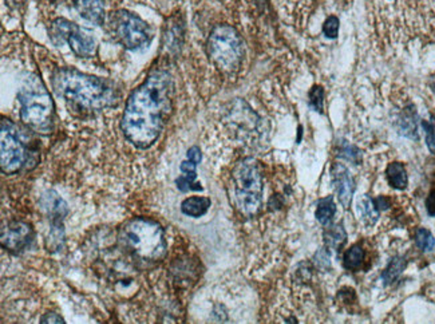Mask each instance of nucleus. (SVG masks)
<instances>
[{"label":"nucleus","mask_w":435,"mask_h":324,"mask_svg":"<svg viewBox=\"0 0 435 324\" xmlns=\"http://www.w3.org/2000/svg\"><path fill=\"white\" fill-rule=\"evenodd\" d=\"M170 74L154 70L130 94L121 119L125 138L138 149L152 147L160 137L173 107Z\"/></svg>","instance_id":"1"},{"label":"nucleus","mask_w":435,"mask_h":324,"mask_svg":"<svg viewBox=\"0 0 435 324\" xmlns=\"http://www.w3.org/2000/svg\"><path fill=\"white\" fill-rule=\"evenodd\" d=\"M53 88L65 101L91 113L110 109L119 102V94L112 82L74 69L57 70L53 75Z\"/></svg>","instance_id":"2"},{"label":"nucleus","mask_w":435,"mask_h":324,"mask_svg":"<svg viewBox=\"0 0 435 324\" xmlns=\"http://www.w3.org/2000/svg\"><path fill=\"white\" fill-rule=\"evenodd\" d=\"M119 241L131 257L142 266L159 264L168 252L165 232L157 221L144 217L126 222L119 234Z\"/></svg>","instance_id":"3"},{"label":"nucleus","mask_w":435,"mask_h":324,"mask_svg":"<svg viewBox=\"0 0 435 324\" xmlns=\"http://www.w3.org/2000/svg\"><path fill=\"white\" fill-rule=\"evenodd\" d=\"M22 122L34 132L47 135L54 129V101L41 78L29 74L18 91Z\"/></svg>","instance_id":"4"},{"label":"nucleus","mask_w":435,"mask_h":324,"mask_svg":"<svg viewBox=\"0 0 435 324\" xmlns=\"http://www.w3.org/2000/svg\"><path fill=\"white\" fill-rule=\"evenodd\" d=\"M233 194L239 210L246 216H255L262 204L264 181L260 165L255 158H244L233 168Z\"/></svg>","instance_id":"5"},{"label":"nucleus","mask_w":435,"mask_h":324,"mask_svg":"<svg viewBox=\"0 0 435 324\" xmlns=\"http://www.w3.org/2000/svg\"><path fill=\"white\" fill-rule=\"evenodd\" d=\"M208 55L218 70L233 75L240 69L246 55V46L236 29L221 25L210 32L208 39Z\"/></svg>","instance_id":"6"},{"label":"nucleus","mask_w":435,"mask_h":324,"mask_svg":"<svg viewBox=\"0 0 435 324\" xmlns=\"http://www.w3.org/2000/svg\"><path fill=\"white\" fill-rule=\"evenodd\" d=\"M107 27L114 41L128 50L145 47L153 36L145 20L128 10H118L110 15Z\"/></svg>","instance_id":"7"},{"label":"nucleus","mask_w":435,"mask_h":324,"mask_svg":"<svg viewBox=\"0 0 435 324\" xmlns=\"http://www.w3.org/2000/svg\"><path fill=\"white\" fill-rule=\"evenodd\" d=\"M29 160V151L19 132L10 119L1 118L0 129V165L6 175L19 172Z\"/></svg>","instance_id":"8"},{"label":"nucleus","mask_w":435,"mask_h":324,"mask_svg":"<svg viewBox=\"0 0 435 324\" xmlns=\"http://www.w3.org/2000/svg\"><path fill=\"white\" fill-rule=\"evenodd\" d=\"M1 244L13 253H20L29 248L34 241L31 225L23 221H13L1 228Z\"/></svg>","instance_id":"9"},{"label":"nucleus","mask_w":435,"mask_h":324,"mask_svg":"<svg viewBox=\"0 0 435 324\" xmlns=\"http://www.w3.org/2000/svg\"><path fill=\"white\" fill-rule=\"evenodd\" d=\"M331 175L335 189L337 191V198L342 203V205L347 209L352 201V194L355 191L354 178L347 168L342 163H335L331 169Z\"/></svg>","instance_id":"10"},{"label":"nucleus","mask_w":435,"mask_h":324,"mask_svg":"<svg viewBox=\"0 0 435 324\" xmlns=\"http://www.w3.org/2000/svg\"><path fill=\"white\" fill-rule=\"evenodd\" d=\"M67 43L73 50L74 54L81 58H88L95 53L97 43L93 35H90L87 31L76 26L73 32L70 34Z\"/></svg>","instance_id":"11"},{"label":"nucleus","mask_w":435,"mask_h":324,"mask_svg":"<svg viewBox=\"0 0 435 324\" xmlns=\"http://www.w3.org/2000/svg\"><path fill=\"white\" fill-rule=\"evenodd\" d=\"M41 206L51 222H63L69 213V206L57 191H46L41 197Z\"/></svg>","instance_id":"12"},{"label":"nucleus","mask_w":435,"mask_h":324,"mask_svg":"<svg viewBox=\"0 0 435 324\" xmlns=\"http://www.w3.org/2000/svg\"><path fill=\"white\" fill-rule=\"evenodd\" d=\"M74 7L83 19L94 25H102L105 22L103 0H74Z\"/></svg>","instance_id":"13"},{"label":"nucleus","mask_w":435,"mask_h":324,"mask_svg":"<svg viewBox=\"0 0 435 324\" xmlns=\"http://www.w3.org/2000/svg\"><path fill=\"white\" fill-rule=\"evenodd\" d=\"M398 130L411 140H418V122H417V112L415 109L407 107L405 112H402V114L399 116L398 119Z\"/></svg>","instance_id":"14"},{"label":"nucleus","mask_w":435,"mask_h":324,"mask_svg":"<svg viewBox=\"0 0 435 324\" xmlns=\"http://www.w3.org/2000/svg\"><path fill=\"white\" fill-rule=\"evenodd\" d=\"M386 178L392 189L405 191L407 188V172L402 162H392L386 169Z\"/></svg>","instance_id":"15"},{"label":"nucleus","mask_w":435,"mask_h":324,"mask_svg":"<svg viewBox=\"0 0 435 324\" xmlns=\"http://www.w3.org/2000/svg\"><path fill=\"white\" fill-rule=\"evenodd\" d=\"M210 198L208 197H200V196H193L182 201L181 204V212L187 215L189 217H201L208 209L210 208Z\"/></svg>","instance_id":"16"},{"label":"nucleus","mask_w":435,"mask_h":324,"mask_svg":"<svg viewBox=\"0 0 435 324\" xmlns=\"http://www.w3.org/2000/svg\"><path fill=\"white\" fill-rule=\"evenodd\" d=\"M78 25H75L73 22L67 20V19H63V18H59L57 20L53 22L51 27H50V39L53 41V43L63 44L65 42H67L70 34L73 32L74 29Z\"/></svg>","instance_id":"17"},{"label":"nucleus","mask_w":435,"mask_h":324,"mask_svg":"<svg viewBox=\"0 0 435 324\" xmlns=\"http://www.w3.org/2000/svg\"><path fill=\"white\" fill-rule=\"evenodd\" d=\"M356 210H358V215L362 219L363 222H366L368 225H374L379 219V210L375 205V201L368 196H362L358 200Z\"/></svg>","instance_id":"18"},{"label":"nucleus","mask_w":435,"mask_h":324,"mask_svg":"<svg viewBox=\"0 0 435 324\" xmlns=\"http://www.w3.org/2000/svg\"><path fill=\"white\" fill-rule=\"evenodd\" d=\"M366 253L362 245L355 244L351 248H348L343 255V266L348 271H358L363 266Z\"/></svg>","instance_id":"19"},{"label":"nucleus","mask_w":435,"mask_h":324,"mask_svg":"<svg viewBox=\"0 0 435 324\" xmlns=\"http://www.w3.org/2000/svg\"><path fill=\"white\" fill-rule=\"evenodd\" d=\"M335 213H336V205L334 204L333 197H326L321 198L316 208V219L321 225L328 227L334 220Z\"/></svg>","instance_id":"20"},{"label":"nucleus","mask_w":435,"mask_h":324,"mask_svg":"<svg viewBox=\"0 0 435 324\" xmlns=\"http://www.w3.org/2000/svg\"><path fill=\"white\" fill-rule=\"evenodd\" d=\"M346 238H347V234L340 224L330 227L324 232V243L328 248H333V250H337L340 245H343L346 243Z\"/></svg>","instance_id":"21"},{"label":"nucleus","mask_w":435,"mask_h":324,"mask_svg":"<svg viewBox=\"0 0 435 324\" xmlns=\"http://www.w3.org/2000/svg\"><path fill=\"white\" fill-rule=\"evenodd\" d=\"M406 268V260L403 257H394L390 264L387 265V268L384 269V272L382 274V280L386 285L392 284L395 280L401 276V274L405 271Z\"/></svg>","instance_id":"22"},{"label":"nucleus","mask_w":435,"mask_h":324,"mask_svg":"<svg viewBox=\"0 0 435 324\" xmlns=\"http://www.w3.org/2000/svg\"><path fill=\"white\" fill-rule=\"evenodd\" d=\"M63 243H65L63 222H53L51 229L47 236V248L55 252L63 247Z\"/></svg>","instance_id":"23"},{"label":"nucleus","mask_w":435,"mask_h":324,"mask_svg":"<svg viewBox=\"0 0 435 324\" xmlns=\"http://www.w3.org/2000/svg\"><path fill=\"white\" fill-rule=\"evenodd\" d=\"M415 244H417V247H418L420 250H423V252H430V250H434V236H433V234H431L429 229L421 228V229L417 231Z\"/></svg>","instance_id":"24"},{"label":"nucleus","mask_w":435,"mask_h":324,"mask_svg":"<svg viewBox=\"0 0 435 324\" xmlns=\"http://www.w3.org/2000/svg\"><path fill=\"white\" fill-rule=\"evenodd\" d=\"M196 177H197V173L182 175L175 180V185L182 193H187L189 191H203V187L199 182H196Z\"/></svg>","instance_id":"25"},{"label":"nucleus","mask_w":435,"mask_h":324,"mask_svg":"<svg viewBox=\"0 0 435 324\" xmlns=\"http://www.w3.org/2000/svg\"><path fill=\"white\" fill-rule=\"evenodd\" d=\"M422 128L426 135V145L431 153H435V117L431 116L427 121H422Z\"/></svg>","instance_id":"26"},{"label":"nucleus","mask_w":435,"mask_h":324,"mask_svg":"<svg viewBox=\"0 0 435 324\" xmlns=\"http://www.w3.org/2000/svg\"><path fill=\"white\" fill-rule=\"evenodd\" d=\"M339 27H340V22L337 19V16H328L323 25V34L328 38V39H336L337 34H339Z\"/></svg>","instance_id":"27"},{"label":"nucleus","mask_w":435,"mask_h":324,"mask_svg":"<svg viewBox=\"0 0 435 324\" xmlns=\"http://www.w3.org/2000/svg\"><path fill=\"white\" fill-rule=\"evenodd\" d=\"M323 97H324V90L319 85H315L309 91V104L314 110L321 113L323 110Z\"/></svg>","instance_id":"28"},{"label":"nucleus","mask_w":435,"mask_h":324,"mask_svg":"<svg viewBox=\"0 0 435 324\" xmlns=\"http://www.w3.org/2000/svg\"><path fill=\"white\" fill-rule=\"evenodd\" d=\"M426 210H427L429 216L435 217V188L430 191L427 198H426Z\"/></svg>","instance_id":"29"},{"label":"nucleus","mask_w":435,"mask_h":324,"mask_svg":"<svg viewBox=\"0 0 435 324\" xmlns=\"http://www.w3.org/2000/svg\"><path fill=\"white\" fill-rule=\"evenodd\" d=\"M187 156H188V160L196 162V163H200V162H201V158H203L201 150H200V147H190L188 150V153H187Z\"/></svg>","instance_id":"30"},{"label":"nucleus","mask_w":435,"mask_h":324,"mask_svg":"<svg viewBox=\"0 0 435 324\" xmlns=\"http://www.w3.org/2000/svg\"><path fill=\"white\" fill-rule=\"evenodd\" d=\"M196 168H197V163H196V162L190 161V160H187V161H184L181 163V165H180V169H181L182 175L196 173Z\"/></svg>","instance_id":"31"},{"label":"nucleus","mask_w":435,"mask_h":324,"mask_svg":"<svg viewBox=\"0 0 435 324\" xmlns=\"http://www.w3.org/2000/svg\"><path fill=\"white\" fill-rule=\"evenodd\" d=\"M41 323H65V322H63V319L59 316L58 313L50 312V313H47L46 316L42 318Z\"/></svg>","instance_id":"32"},{"label":"nucleus","mask_w":435,"mask_h":324,"mask_svg":"<svg viewBox=\"0 0 435 324\" xmlns=\"http://www.w3.org/2000/svg\"><path fill=\"white\" fill-rule=\"evenodd\" d=\"M7 1V0H6ZM8 1H18V0H8Z\"/></svg>","instance_id":"33"}]
</instances>
